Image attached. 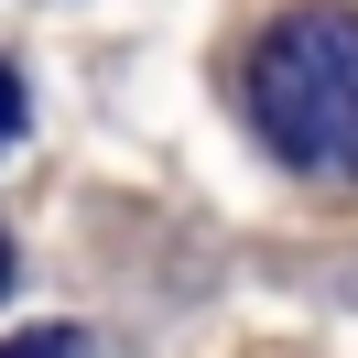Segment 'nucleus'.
Instances as JSON below:
<instances>
[{"instance_id": "f257e3e1", "label": "nucleus", "mask_w": 358, "mask_h": 358, "mask_svg": "<svg viewBox=\"0 0 358 358\" xmlns=\"http://www.w3.org/2000/svg\"><path fill=\"white\" fill-rule=\"evenodd\" d=\"M250 131L315 185H358V11L315 0V11H282V22L250 44Z\"/></svg>"}, {"instance_id": "f03ea898", "label": "nucleus", "mask_w": 358, "mask_h": 358, "mask_svg": "<svg viewBox=\"0 0 358 358\" xmlns=\"http://www.w3.org/2000/svg\"><path fill=\"white\" fill-rule=\"evenodd\" d=\"M0 358H98V348H87L76 326H33V336H11Z\"/></svg>"}, {"instance_id": "7ed1b4c3", "label": "nucleus", "mask_w": 358, "mask_h": 358, "mask_svg": "<svg viewBox=\"0 0 358 358\" xmlns=\"http://www.w3.org/2000/svg\"><path fill=\"white\" fill-rule=\"evenodd\" d=\"M11 141H22V76L0 66V152H11Z\"/></svg>"}, {"instance_id": "20e7f679", "label": "nucleus", "mask_w": 358, "mask_h": 358, "mask_svg": "<svg viewBox=\"0 0 358 358\" xmlns=\"http://www.w3.org/2000/svg\"><path fill=\"white\" fill-rule=\"evenodd\" d=\"M0 293H11V239H0Z\"/></svg>"}]
</instances>
